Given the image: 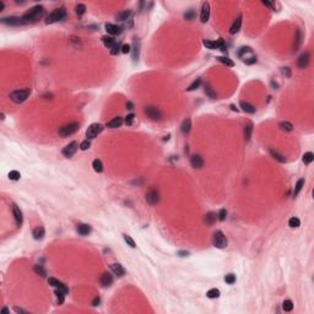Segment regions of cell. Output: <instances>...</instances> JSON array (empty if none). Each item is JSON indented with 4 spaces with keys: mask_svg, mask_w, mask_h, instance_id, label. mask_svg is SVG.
<instances>
[{
    "mask_svg": "<svg viewBox=\"0 0 314 314\" xmlns=\"http://www.w3.org/2000/svg\"><path fill=\"white\" fill-rule=\"evenodd\" d=\"M43 14H44V7L42 5H36L32 9H30L21 19H22L24 25L30 24V22H34V21L39 20L43 16Z\"/></svg>",
    "mask_w": 314,
    "mask_h": 314,
    "instance_id": "cell-1",
    "label": "cell"
},
{
    "mask_svg": "<svg viewBox=\"0 0 314 314\" xmlns=\"http://www.w3.org/2000/svg\"><path fill=\"white\" fill-rule=\"evenodd\" d=\"M65 16H66V11H65V9H64V7L55 9V10H53L48 16L46 17V24L47 25L55 24V22H58V21L64 20V19H65Z\"/></svg>",
    "mask_w": 314,
    "mask_h": 314,
    "instance_id": "cell-2",
    "label": "cell"
},
{
    "mask_svg": "<svg viewBox=\"0 0 314 314\" xmlns=\"http://www.w3.org/2000/svg\"><path fill=\"white\" fill-rule=\"evenodd\" d=\"M79 128H80V124H79L77 121L69 123V124L63 125L61 128H59L58 134H59V136H61V138H68V136L73 135L74 133H76V131L79 130Z\"/></svg>",
    "mask_w": 314,
    "mask_h": 314,
    "instance_id": "cell-3",
    "label": "cell"
},
{
    "mask_svg": "<svg viewBox=\"0 0 314 314\" xmlns=\"http://www.w3.org/2000/svg\"><path fill=\"white\" fill-rule=\"evenodd\" d=\"M30 95H31L30 89L16 90V91H14V92H11V93L9 95V98H10L14 103H22V102H25V101L28 98Z\"/></svg>",
    "mask_w": 314,
    "mask_h": 314,
    "instance_id": "cell-4",
    "label": "cell"
},
{
    "mask_svg": "<svg viewBox=\"0 0 314 314\" xmlns=\"http://www.w3.org/2000/svg\"><path fill=\"white\" fill-rule=\"evenodd\" d=\"M103 125L99 123H93L89 126V129L86 130V138L87 139H95L98 134H101L103 131Z\"/></svg>",
    "mask_w": 314,
    "mask_h": 314,
    "instance_id": "cell-5",
    "label": "cell"
},
{
    "mask_svg": "<svg viewBox=\"0 0 314 314\" xmlns=\"http://www.w3.org/2000/svg\"><path fill=\"white\" fill-rule=\"evenodd\" d=\"M214 245L218 249H223L227 247V238L221 231H216L214 233Z\"/></svg>",
    "mask_w": 314,
    "mask_h": 314,
    "instance_id": "cell-6",
    "label": "cell"
},
{
    "mask_svg": "<svg viewBox=\"0 0 314 314\" xmlns=\"http://www.w3.org/2000/svg\"><path fill=\"white\" fill-rule=\"evenodd\" d=\"M145 113L147 114V117H148L150 119H152V121H161V118H162L161 111H160L157 107H153V106H147V107H145Z\"/></svg>",
    "mask_w": 314,
    "mask_h": 314,
    "instance_id": "cell-7",
    "label": "cell"
},
{
    "mask_svg": "<svg viewBox=\"0 0 314 314\" xmlns=\"http://www.w3.org/2000/svg\"><path fill=\"white\" fill-rule=\"evenodd\" d=\"M79 147H80V145H79V143H77V141H71L70 144H68V145L63 148L61 153H63V156H65V157L70 158V157H73L74 155H75V152L77 151V148H79Z\"/></svg>",
    "mask_w": 314,
    "mask_h": 314,
    "instance_id": "cell-8",
    "label": "cell"
},
{
    "mask_svg": "<svg viewBox=\"0 0 314 314\" xmlns=\"http://www.w3.org/2000/svg\"><path fill=\"white\" fill-rule=\"evenodd\" d=\"M210 19V4L209 2H204L201 6V12H200V21L203 24H206Z\"/></svg>",
    "mask_w": 314,
    "mask_h": 314,
    "instance_id": "cell-9",
    "label": "cell"
},
{
    "mask_svg": "<svg viewBox=\"0 0 314 314\" xmlns=\"http://www.w3.org/2000/svg\"><path fill=\"white\" fill-rule=\"evenodd\" d=\"M146 201L150 205H156L160 201V194L156 189H151L148 193L146 194Z\"/></svg>",
    "mask_w": 314,
    "mask_h": 314,
    "instance_id": "cell-10",
    "label": "cell"
},
{
    "mask_svg": "<svg viewBox=\"0 0 314 314\" xmlns=\"http://www.w3.org/2000/svg\"><path fill=\"white\" fill-rule=\"evenodd\" d=\"M309 53L308 52H304V53H302L299 57H298V59H297V66L298 68H301V69H306L307 66H308V64H309Z\"/></svg>",
    "mask_w": 314,
    "mask_h": 314,
    "instance_id": "cell-11",
    "label": "cell"
},
{
    "mask_svg": "<svg viewBox=\"0 0 314 314\" xmlns=\"http://www.w3.org/2000/svg\"><path fill=\"white\" fill-rule=\"evenodd\" d=\"M99 284L102 287H109L113 284V275L109 272H103L99 277Z\"/></svg>",
    "mask_w": 314,
    "mask_h": 314,
    "instance_id": "cell-12",
    "label": "cell"
},
{
    "mask_svg": "<svg viewBox=\"0 0 314 314\" xmlns=\"http://www.w3.org/2000/svg\"><path fill=\"white\" fill-rule=\"evenodd\" d=\"M12 215H14V218H15V222L16 225L20 227L22 225V221H24V216H22V211L20 210V207L17 205H12Z\"/></svg>",
    "mask_w": 314,
    "mask_h": 314,
    "instance_id": "cell-13",
    "label": "cell"
},
{
    "mask_svg": "<svg viewBox=\"0 0 314 314\" xmlns=\"http://www.w3.org/2000/svg\"><path fill=\"white\" fill-rule=\"evenodd\" d=\"M104 28L106 31L112 34V36H117V34H121V27L118 26V25H113V24H106L104 25Z\"/></svg>",
    "mask_w": 314,
    "mask_h": 314,
    "instance_id": "cell-14",
    "label": "cell"
},
{
    "mask_svg": "<svg viewBox=\"0 0 314 314\" xmlns=\"http://www.w3.org/2000/svg\"><path fill=\"white\" fill-rule=\"evenodd\" d=\"M32 234H33V238L36 241H42L44 238V236H46V230H44L43 226H38V227H36L33 230Z\"/></svg>",
    "mask_w": 314,
    "mask_h": 314,
    "instance_id": "cell-15",
    "label": "cell"
},
{
    "mask_svg": "<svg viewBox=\"0 0 314 314\" xmlns=\"http://www.w3.org/2000/svg\"><path fill=\"white\" fill-rule=\"evenodd\" d=\"M239 106H241L242 111L245 112V113L254 114V113L257 112V108H255L253 104H250V103H248V102H245V101H239Z\"/></svg>",
    "mask_w": 314,
    "mask_h": 314,
    "instance_id": "cell-16",
    "label": "cell"
},
{
    "mask_svg": "<svg viewBox=\"0 0 314 314\" xmlns=\"http://www.w3.org/2000/svg\"><path fill=\"white\" fill-rule=\"evenodd\" d=\"M190 165L193 166L194 168H201L204 166V160L200 155H193L190 157Z\"/></svg>",
    "mask_w": 314,
    "mask_h": 314,
    "instance_id": "cell-17",
    "label": "cell"
},
{
    "mask_svg": "<svg viewBox=\"0 0 314 314\" xmlns=\"http://www.w3.org/2000/svg\"><path fill=\"white\" fill-rule=\"evenodd\" d=\"M4 24L10 25V26H19V25H24L22 19L21 17H16V16H11V17H5L1 20Z\"/></svg>",
    "mask_w": 314,
    "mask_h": 314,
    "instance_id": "cell-18",
    "label": "cell"
},
{
    "mask_svg": "<svg viewBox=\"0 0 314 314\" xmlns=\"http://www.w3.org/2000/svg\"><path fill=\"white\" fill-rule=\"evenodd\" d=\"M241 26H242V15H238V17L236 19V21L233 22V25H232L231 28H230V33H231V34L238 33L239 30H241Z\"/></svg>",
    "mask_w": 314,
    "mask_h": 314,
    "instance_id": "cell-19",
    "label": "cell"
},
{
    "mask_svg": "<svg viewBox=\"0 0 314 314\" xmlns=\"http://www.w3.org/2000/svg\"><path fill=\"white\" fill-rule=\"evenodd\" d=\"M111 270L113 271L114 275H117V276H119V277H121V276L125 275V269L123 267V265L118 264V263L112 264V265H111Z\"/></svg>",
    "mask_w": 314,
    "mask_h": 314,
    "instance_id": "cell-20",
    "label": "cell"
},
{
    "mask_svg": "<svg viewBox=\"0 0 314 314\" xmlns=\"http://www.w3.org/2000/svg\"><path fill=\"white\" fill-rule=\"evenodd\" d=\"M101 39H102L104 47L108 49H112L116 44H117V43H116V39H114L113 37H111V36H103Z\"/></svg>",
    "mask_w": 314,
    "mask_h": 314,
    "instance_id": "cell-21",
    "label": "cell"
},
{
    "mask_svg": "<svg viewBox=\"0 0 314 314\" xmlns=\"http://www.w3.org/2000/svg\"><path fill=\"white\" fill-rule=\"evenodd\" d=\"M121 124H123V118H121V117H116V118H113L112 121H108V123L106 124V126L109 128V129H116V128H119Z\"/></svg>",
    "mask_w": 314,
    "mask_h": 314,
    "instance_id": "cell-22",
    "label": "cell"
},
{
    "mask_svg": "<svg viewBox=\"0 0 314 314\" xmlns=\"http://www.w3.org/2000/svg\"><path fill=\"white\" fill-rule=\"evenodd\" d=\"M91 232V227L86 223H80L77 225V233L81 236H89Z\"/></svg>",
    "mask_w": 314,
    "mask_h": 314,
    "instance_id": "cell-23",
    "label": "cell"
},
{
    "mask_svg": "<svg viewBox=\"0 0 314 314\" xmlns=\"http://www.w3.org/2000/svg\"><path fill=\"white\" fill-rule=\"evenodd\" d=\"M190 130H192V121L189 118H187V119L183 121L182 125H180V131L183 134H188Z\"/></svg>",
    "mask_w": 314,
    "mask_h": 314,
    "instance_id": "cell-24",
    "label": "cell"
},
{
    "mask_svg": "<svg viewBox=\"0 0 314 314\" xmlns=\"http://www.w3.org/2000/svg\"><path fill=\"white\" fill-rule=\"evenodd\" d=\"M216 220H217V215H216V212H209V214H206L205 215V217H204V221H205V223L206 225H209V226H211V225H214L215 222H216Z\"/></svg>",
    "mask_w": 314,
    "mask_h": 314,
    "instance_id": "cell-25",
    "label": "cell"
},
{
    "mask_svg": "<svg viewBox=\"0 0 314 314\" xmlns=\"http://www.w3.org/2000/svg\"><path fill=\"white\" fill-rule=\"evenodd\" d=\"M252 133H253V124L249 121V123H247V125H244V140L245 141L250 140Z\"/></svg>",
    "mask_w": 314,
    "mask_h": 314,
    "instance_id": "cell-26",
    "label": "cell"
},
{
    "mask_svg": "<svg viewBox=\"0 0 314 314\" xmlns=\"http://www.w3.org/2000/svg\"><path fill=\"white\" fill-rule=\"evenodd\" d=\"M269 152H270V155L272 156V158H275L277 162H280V163H285V162H286V158H285L281 153H279L277 151H275L274 148H270Z\"/></svg>",
    "mask_w": 314,
    "mask_h": 314,
    "instance_id": "cell-27",
    "label": "cell"
},
{
    "mask_svg": "<svg viewBox=\"0 0 314 314\" xmlns=\"http://www.w3.org/2000/svg\"><path fill=\"white\" fill-rule=\"evenodd\" d=\"M204 91H205V93H206V96H209L210 98H212V99H216L217 98V93H216V91L209 85V84H206L205 85V87H204Z\"/></svg>",
    "mask_w": 314,
    "mask_h": 314,
    "instance_id": "cell-28",
    "label": "cell"
},
{
    "mask_svg": "<svg viewBox=\"0 0 314 314\" xmlns=\"http://www.w3.org/2000/svg\"><path fill=\"white\" fill-rule=\"evenodd\" d=\"M304 187V179L303 178H301V179H298L297 180V183H296V185H294V190H293V196H297L299 192L302 190V188Z\"/></svg>",
    "mask_w": 314,
    "mask_h": 314,
    "instance_id": "cell-29",
    "label": "cell"
},
{
    "mask_svg": "<svg viewBox=\"0 0 314 314\" xmlns=\"http://www.w3.org/2000/svg\"><path fill=\"white\" fill-rule=\"evenodd\" d=\"M131 15V11L130 10H125V11H121L117 15V20L118 21H126Z\"/></svg>",
    "mask_w": 314,
    "mask_h": 314,
    "instance_id": "cell-30",
    "label": "cell"
},
{
    "mask_svg": "<svg viewBox=\"0 0 314 314\" xmlns=\"http://www.w3.org/2000/svg\"><path fill=\"white\" fill-rule=\"evenodd\" d=\"M302 160H303V163H304V165H311L314 160V153L313 152H306V153L303 155Z\"/></svg>",
    "mask_w": 314,
    "mask_h": 314,
    "instance_id": "cell-31",
    "label": "cell"
},
{
    "mask_svg": "<svg viewBox=\"0 0 314 314\" xmlns=\"http://www.w3.org/2000/svg\"><path fill=\"white\" fill-rule=\"evenodd\" d=\"M92 167L93 169L96 171L97 173H101V172H103V163H102V161L101 160H93V162H92Z\"/></svg>",
    "mask_w": 314,
    "mask_h": 314,
    "instance_id": "cell-32",
    "label": "cell"
},
{
    "mask_svg": "<svg viewBox=\"0 0 314 314\" xmlns=\"http://www.w3.org/2000/svg\"><path fill=\"white\" fill-rule=\"evenodd\" d=\"M220 63H222V64H225L226 66H230V68H233L234 66V63L231 60V59H228V58H226V57H217L216 58Z\"/></svg>",
    "mask_w": 314,
    "mask_h": 314,
    "instance_id": "cell-33",
    "label": "cell"
},
{
    "mask_svg": "<svg viewBox=\"0 0 314 314\" xmlns=\"http://www.w3.org/2000/svg\"><path fill=\"white\" fill-rule=\"evenodd\" d=\"M33 271L37 274V275H41L42 277H44L46 275H47V271H46V269L43 267L42 265H39V264H37V265L33 266Z\"/></svg>",
    "mask_w": 314,
    "mask_h": 314,
    "instance_id": "cell-34",
    "label": "cell"
},
{
    "mask_svg": "<svg viewBox=\"0 0 314 314\" xmlns=\"http://www.w3.org/2000/svg\"><path fill=\"white\" fill-rule=\"evenodd\" d=\"M86 5L85 4H77L76 6H75V12L79 15V16H82L85 12H86Z\"/></svg>",
    "mask_w": 314,
    "mask_h": 314,
    "instance_id": "cell-35",
    "label": "cell"
},
{
    "mask_svg": "<svg viewBox=\"0 0 314 314\" xmlns=\"http://www.w3.org/2000/svg\"><path fill=\"white\" fill-rule=\"evenodd\" d=\"M65 294H66V293H64L63 291L59 290V289L55 290V296H57V298H58V304H63V303H64Z\"/></svg>",
    "mask_w": 314,
    "mask_h": 314,
    "instance_id": "cell-36",
    "label": "cell"
},
{
    "mask_svg": "<svg viewBox=\"0 0 314 314\" xmlns=\"http://www.w3.org/2000/svg\"><path fill=\"white\" fill-rule=\"evenodd\" d=\"M203 44H204L207 49H217L218 48L217 42H215V41H207V39H205V41L203 42Z\"/></svg>",
    "mask_w": 314,
    "mask_h": 314,
    "instance_id": "cell-37",
    "label": "cell"
},
{
    "mask_svg": "<svg viewBox=\"0 0 314 314\" xmlns=\"http://www.w3.org/2000/svg\"><path fill=\"white\" fill-rule=\"evenodd\" d=\"M289 226H290L291 228H298V227L301 226V221H299V218L291 217L290 220H289Z\"/></svg>",
    "mask_w": 314,
    "mask_h": 314,
    "instance_id": "cell-38",
    "label": "cell"
},
{
    "mask_svg": "<svg viewBox=\"0 0 314 314\" xmlns=\"http://www.w3.org/2000/svg\"><path fill=\"white\" fill-rule=\"evenodd\" d=\"M282 308H284V311L285 312H291L292 309H293V303H292V301L291 299H286V301H284V303H282Z\"/></svg>",
    "mask_w": 314,
    "mask_h": 314,
    "instance_id": "cell-39",
    "label": "cell"
},
{
    "mask_svg": "<svg viewBox=\"0 0 314 314\" xmlns=\"http://www.w3.org/2000/svg\"><path fill=\"white\" fill-rule=\"evenodd\" d=\"M280 128L285 131H292L293 130V125L291 124L290 121H281L280 123Z\"/></svg>",
    "mask_w": 314,
    "mask_h": 314,
    "instance_id": "cell-40",
    "label": "cell"
},
{
    "mask_svg": "<svg viewBox=\"0 0 314 314\" xmlns=\"http://www.w3.org/2000/svg\"><path fill=\"white\" fill-rule=\"evenodd\" d=\"M206 296L209 297V298H218L220 297V290L217 289H211V290L207 291V293H206Z\"/></svg>",
    "mask_w": 314,
    "mask_h": 314,
    "instance_id": "cell-41",
    "label": "cell"
},
{
    "mask_svg": "<svg viewBox=\"0 0 314 314\" xmlns=\"http://www.w3.org/2000/svg\"><path fill=\"white\" fill-rule=\"evenodd\" d=\"M200 85H201V79H196L195 81H193V82L189 85V87L187 89V91H194V90L199 89Z\"/></svg>",
    "mask_w": 314,
    "mask_h": 314,
    "instance_id": "cell-42",
    "label": "cell"
},
{
    "mask_svg": "<svg viewBox=\"0 0 314 314\" xmlns=\"http://www.w3.org/2000/svg\"><path fill=\"white\" fill-rule=\"evenodd\" d=\"M9 178L11 180H19L21 178V174H20L19 171H10L9 172Z\"/></svg>",
    "mask_w": 314,
    "mask_h": 314,
    "instance_id": "cell-43",
    "label": "cell"
},
{
    "mask_svg": "<svg viewBox=\"0 0 314 314\" xmlns=\"http://www.w3.org/2000/svg\"><path fill=\"white\" fill-rule=\"evenodd\" d=\"M48 284L50 286H53V287H60L61 285H63V282H60L59 280H57V279H54V277H49L48 279Z\"/></svg>",
    "mask_w": 314,
    "mask_h": 314,
    "instance_id": "cell-44",
    "label": "cell"
},
{
    "mask_svg": "<svg viewBox=\"0 0 314 314\" xmlns=\"http://www.w3.org/2000/svg\"><path fill=\"white\" fill-rule=\"evenodd\" d=\"M225 281H226V284H228V285H233V284L236 282V275H233V274H228V275H226Z\"/></svg>",
    "mask_w": 314,
    "mask_h": 314,
    "instance_id": "cell-45",
    "label": "cell"
},
{
    "mask_svg": "<svg viewBox=\"0 0 314 314\" xmlns=\"http://www.w3.org/2000/svg\"><path fill=\"white\" fill-rule=\"evenodd\" d=\"M123 236H124V241L126 242V244H128V245H130L131 248H135V247H136V244H135V241H134V239H133L130 236H128V234H123Z\"/></svg>",
    "mask_w": 314,
    "mask_h": 314,
    "instance_id": "cell-46",
    "label": "cell"
},
{
    "mask_svg": "<svg viewBox=\"0 0 314 314\" xmlns=\"http://www.w3.org/2000/svg\"><path fill=\"white\" fill-rule=\"evenodd\" d=\"M226 217H227V211H226V209H221L217 214V220H220V221H225Z\"/></svg>",
    "mask_w": 314,
    "mask_h": 314,
    "instance_id": "cell-47",
    "label": "cell"
},
{
    "mask_svg": "<svg viewBox=\"0 0 314 314\" xmlns=\"http://www.w3.org/2000/svg\"><path fill=\"white\" fill-rule=\"evenodd\" d=\"M134 118H135V114L134 113H130L125 117V124L126 125H133V121H134Z\"/></svg>",
    "mask_w": 314,
    "mask_h": 314,
    "instance_id": "cell-48",
    "label": "cell"
},
{
    "mask_svg": "<svg viewBox=\"0 0 314 314\" xmlns=\"http://www.w3.org/2000/svg\"><path fill=\"white\" fill-rule=\"evenodd\" d=\"M217 44H218V48H220V50L222 52V53H227V48H226V46H225V42H223V39L222 38H220L218 39V42H217Z\"/></svg>",
    "mask_w": 314,
    "mask_h": 314,
    "instance_id": "cell-49",
    "label": "cell"
},
{
    "mask_svg": "<svg viewBox=\"0 0 314 314\" xmlns=\"http://www.w3.org/2000/svg\"><path fill=\"white\" fill-rule=\"evenodd\" d=\"M91 146V143L89 141V139L87 140H85V141H82L81 144H80V150H82V151H86L89 147Z\"/></svg>",
    "mask_w": 314,
    "mask_h": 314,
    "instance_id": "cell-50",
    "label": "cell"
},
{
    "mask_svg": "<svg viewBox=\"0 0 314 314\" xmlns=\"http://www.w3.org/2000/svg\"><path fill=\"white\" fill-rule=\"evenodd\" d=\"M130 50H131V46H130V44H123L121 48V53H124V54L130 53Z\"/></svg>",
    "mask_w": 314,
    "mask_h": 314,
    "instance_id": "cell-51",
    "label": "cell"
},
{
    "mask_svg": "<svg viewBox=\"0 0 314 314\" xmlns=\"http://www.w3.org/2000/svg\"><path fill=\"white\" fill-rule=\"evenodd\" d=\"M133 58H134V60H136V59L139 58V44H136V42H135V46H134V54H133Z\"/></svg>",
    "mask_w": 314,
    "mask_h": 314,
    "instance_id": "cell-52",
    "label": "cell"
},
{
    "mask_svg": "<svg viewBox=\"0 0 314 314\" xmlns=\"http://www.w3.org/2000/svg\"><path fill=\"white\" fill-rule=\"evenodd\" d=\"M194 16H195V12H194L193 10H190V11H188V12L184 15V19H185V20H193Z\"/></svg>",
    "mask_w": 314,
    "mask_h": 314,
    "instance_id": "cell-53",
    "label": "cell"
},
{
    "mask_svg": "<svg viewBox=\"0 0 314 314\" xmlns=\"http://www.w3.org/2000/svg\"><path fill=\"white\" fill-rule=\"evenodd\" d=\"M121 47H119L118 44H116L113 48L111 49V54H112V55H117V54L121 52Z\"/></svg>",
    "mask_w": 314,
    "mask_h": 314,
    "instance_id": "cell-54",
    "label": "cell"
},
{
    "mask_svg": "<svg viewBox=\"0 0 314 314\" xmlns=\"http://www.w3.org/2000/svg\"><path fill=\"white\" fill-rule=\"evenodd\" d=\"M99 303H101V298H99L98 296H97V297H95V298L92 299V302H91V304H92L93 307H97Z\"/></svg>",
    "mask_w": 314,
    "mask_h": 314,
    "instance_id": "cell-55",
    "label": "cell"
},
{
    "mask_svg": "<svg viewBox=\"0 0 314 314\" xmlns=\"http://www.w3.org/2000/svg\"><path fill=\"white\" fill-rule=\"evenodd\" d=\"M282 74L285 75V76H287V77H291V69L290 68H282Z\"/></svg>",
    "mask_w": 314,
    "mask_h": 314,
    "instance_id": "cell-56",
    "label": "cell"
},
{
    "mask_svg": "<svg viewBox=\"0 0 314 314\" xmlns=\"http://www.w3.org/2000/svg\"><path fill=\"white\" fill-rule=\"evenodd\" d=\"M125 107H126V109H129V111H131V109H134V104H133V102H126V104H125Z\"/></svg>",
    "mask_w": 314,
    "mask_h": 314,
    "instance_id": "cell-57",
    "label": "cell"
},
{
    "mask_svg": "<svg viewBox=\"0 0 314 314\" xmlns=\"http://www.w3.org/2000/svg\"><path fill=\"white\" fill-rule=\"evenodd\" d=\"M14 311H15L16 313H27L25 309H22V308H19V307H14Z\"/></svg>",
    "mask_w": 314,
    "mask_h": 314,
    "instance_id": "cell-58",
    "label": "cell"
},
{
    "mask_svg": "<svg viewBox=\"0 0 314 314\" xmlns=\"http://www.w3.org/2000/svg\"><path fill=\"white\" fill-rule=\"evenodd\" d=\"M1 313H4V314H9L10 312H9V309L6 308V307H4L2 309H1Z\"/></svg>",
    "mask_w": 314,
    "mask_h": 314,
    "instance_id": "cell-59",
    "label": "cell"
},
{
    "mask_svg": "<svg viewBox=\"0 0 314 314\" xmlns=\"http://www.w3.org/2000/svg\"><path fill=\"white\" fill-rule=\"evenodd\" d=\"M178 254H179V255H180V257H185V255H188V254H189V253H188V252H179V253H178Z\"/></svg>",
    "mask_w": 314,
    "mask_h": 314,
    "instance_id": "cell-60",
    "label": "cell"
},
{
    "mask_svg": "<svg viewBox=\"0 0 314 314\" xmlns=\"http://www.w3.org/2000/svg\"><path fill=\"white\" fill-rule=\"evenodd\" d=\"M4 6H5V5H4V2H2V1H0V11H2V10H4Z\"/></svg>",
    "mask_w": 314,
    "mask_h": 314,
    "instance_id": "cell-61",
    "label": "cell"
},
{
    "mask_svg": "<svg viewBox=\"0 0 314 314\" xmlns=\"http://www.w3.org/2000/svg\"><path fill=\"white\" fill-rule=\"evenodd\" d=\"M231 108H232V111H236V112H237V111H238V109H237V108H236V107H234V106H233V104H231Z\"/></svg>",
    "mask_w": 314,
    "mask_h": 314,
    "instance_id": "cell-62",
    "label": "cell"
}]
</instances>
